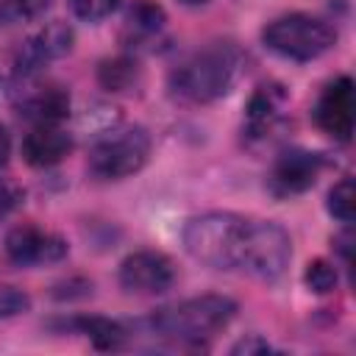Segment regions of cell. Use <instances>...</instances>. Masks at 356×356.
I'll return each mask as SVG.
<instances>
[{
  "mask_svg": "<svg viewBox=\"0 0 356 356\" xmlns=\"http://www.w3.org/2000/svg\"><path fill=\"white\" fill-rule=\"evenodd\" d=\"M245 56L234 42H211L186 56L170 75V89L186 103H211L231 92Z\"/></svg>",
  "mask_w": 356,
  "mask_h": 356,
  "instance_id": "obj_1",
  "label": "cell"
},
{
  "mask_svg": "<svg viewBox=\"0 0 356 356\" xmlns=\"http://www.w3.org/2000/svg\"><path fill=\"white\" fill-rule=\"evenodd\" d=\"M236 314V303L225 295H200L181 303L164 306L147 317L153 337L167 339L178 348H200L206 339L217 337Z\"/></svg>",
  "mask_w": 356,
  "mask_h": 356,
  "instance_id": "obj_2",
  "label": "cell"
},
{
  "mask_svg": "<svg viewBox=\"0 0 356 356\" xmlns=\"http://www.w3.org/2000/svg\"><path fill=\"white\" fill-rule=\"evenodd\" d=\"M248 220L234 211H206L184 225V248L192 259L211 270H239Z\"/></svg>",
  "mask_w": 356,
  "mask_h": 356,
  "instance_id": "obj_3",
  "label": "cell"
},
{
  "mask_svg": "<svg viewBox=\"0 0 356 356\" xmlns=\"http://www.w3.org/2000/svg\"><path fill=\"white\" fill-rule=\"evenodd\" d=\"M261 42L292 61H312L320 58L323 53H328L337 42V31L312 14H286L273 19L264 31H261Z\"/></svg>",
  "mask_w": 356,
  "mask_h": 356,
  "instance_id": "obj_4",
  "label": "cell"
},
{
  "mask_svg": "<svg viewBox=\"0 0 356 356\" xmlns=\"http://www.w3.org/2000/svg\"><path fill=\"white\" fill-rule=\"evenodd\" d=\"M292 259L289 234L273 220H248V234L242 245L239 273L259 281H278Z\"/></svg>",
  "mask_w": 356,
  "mask_h": 356,
  "instance_id": "obj_5",
  "label": "cell"
},
{
  "mask_svg": "<svg viewBox=\"0 0 356 356\" xmlns=\"http://www.w3.org/2000/svg\"><path fill=\"white\" fill-rule=\"evenodd\" d=\"M150 156V136L145 128H117L100 136L89 150V172L103 181H117L139 172Z\"/></svg>",
  "mask_w": 356,
  "mask_h": 356,
  "instance_id": "obj_6",
  "label": "cell"
},
{
  "mask_svg": "<svg viewBox=\"0 0 356 356\" xmlns=\"http://www.w3.org/2000/svg\"><path fill=\"white\" fill-rule=\"evenodd\" d=\"M325 167H328V159L323 153L289 147L273 161V167L267 172V189L275 197L303 195L306 189H312L317 184V178Z\"/></svg>",
  "mask_w": 356,
  "mask_h": 356,
  "instance_id": "obj_7",
  "label": "cell"
},
{
  "mask_svg": "<svg viewBox=\"0 0 356 356\" xmlns=\"http://www.w3.org/2000/svg\"><path fill=\"white\" fill-rule=\"evenodd\" d=\"M172 284L175 267L159 250H136L120 264V286L131 295H161Z\"/></svg>",
  "mask_w": 356,
  "mask_h": 356,
  "instance_id": "obj_8",
  "label": "cell"
},
{
  "mask_svg": "<svg viewBox=\"0 0 356 356\" xmlns=\"http://www.w3.org/2000/svg\"><path fill=\"white\" fill-rule=\"evenodd\" d=\"M75 33L67 22H50L42 31H36L17 53L14 61V75L17 78H33L36 72H42L47 64H53L56 58H64L72 50Z\"/></svg>",
  "mask_w": 356,
  "mask_h": 356,
  "instance_id": "obj_9",
  "label": "cell"
},
{
  "mask_svg": "<svg viewBox=\"0 0 356 356\" xmlns=\"http://www.w3.org/2000/svg\"><path fill=\"white\" fill-rule=\"evenodd\" d=\"M353 108H356L353 81L348 75H339L320 92L314 103V122L323 134L345 145L350 142V134H353Z\"/></svg>",
  "mask_w": 356,
  "mask_h": 356,
  "instance_id": "obj_10",
  "label": "cell"
},
{
  "mask_svg": "<svg viewBox=\"0 0 356 356\" xmlns=\"http://www.w3.org/2000/svg\"><path fill=\"white\" fill-rule=\"evenodd\" d=\"M6 256L22 267L53 264L67 256V242L39 225H17L6 234Z\"/></svg>",
  "mask_w": 356,
  "mask_h": 356,
  "instance_id": "obj_11",
  "label": "cell"
},
{
  "mask_svg": "<svg viewBox=\"0 0 356 356\" xmlns=\"http://www.w3.org/2000/svg\"><path fill=\"white\" fill-rule=\"evenodd\" d=\"M286 92L278 83H261L245 108V134L250 139H267L284 120Z\"/></svg>",
  "mask_w": 356,
  "mask_h": 356,
  "instance_id": "obj_12",
  "label": "cell"
},
{
  "mask_svg": "<svg viewBox=\"0 0 356 356\" xmlns=\"http://www.w3.org/2000/svg\"><path fill=\"white\" fill-rule=\"evenodd\" d=\"M72 150V136L61 125H33L22 139V156L31 167H53Z\"/></svg>",
  "mask_w": 356,
  "mask_h": 356,
  "instance_id": "obj_13",
  "label": "cell"
},
{
  "mask_svg": "<svg viewBox=\"0 0 356 356\" xmlns=\"http://www.w3.org/2000/svg\"><path fill=\"white\" fill-rule=\"evenodd\" d=\"M19 114L31 125H61V120L70 117V95L61 86H44L19 103Z\"/></svg>",
  "mask_w": 356,
  "mask_h": 356,
  "instance_id": "obj_14",
  "label": "cell"
},
{
  "mask_svg": "<svg viewBox=\"0 0 356 356\" xmlns=\"http://www.w3.org/2000/svg\"><path fill=\"white\" fill-rule=\"evenodd\" d=\"M167 14L159 3L153 0H134L131 8L125 11V22H122V39L128 44H142L150 42L153 36H159L164 31Z\"/></svg>",
  "mask_w": 356,
  "mask_h": 356,
  "instance_id": "obj_15",
  "label": "cell"
},
{
  "mask_svg": "<svg viewBox=\"0 0 356 356\" xmlns=\"http://www.w3.org/2000/svg\"><path fill=\"white\" fill-rule=\"evenodd\" d=\"M72 328H78L81 334H86L97 348L103 350H117L125 345L128 339V328L117 320H106V317H78L70 323Z\"/></svg>",
  "mask_w": 356,
  "mask_h": 356,
  "instance_id": "obj_16",
  "label": "cell"
},
{
  "mask_svg": "<svg viewBox=\"0 0 356 356\" xmlns=\"http://www.w3.org/2000/svg\"><path fill=\"white\" fill-rule=\"evenodd\" d=\"M97 81L103 89L108 92H125V89H134L136 81H139V64L134 58H108L100 64L97 70Z\"/></svg>",
  "mask_w": 356,
  "mask_h": 356,
  "instance_id": "obj_17",
  "label": "cell"
},
{
  "mask_svg": "<svg viewBox=\"0 0 356 356\" xmlns=\"http://www.w3.org/2000/svg\"><path fill=\"white\" fill-rule=\"evenodd\" d=\"M53 0H0V25L39 19Z\"/></svg>",
  "mask_w": 356,
  "mask_h": 356,
  "instance_id": "obj_18",
  "label": "cell"
},
{
  "mask_svg": "<svg viewBox=\"0 0 356 356\" xmlns=\"http://www.w3.org/2000/svg\"><path fill=\"white\" fill-rule=\"evenodd\" d=\"M353 200H356V197H353V181H350V178L337 181V184L331 186V192H328V214H331L334 220L350 225V222H353V206H356Z\"/></svg>",
  "mask_w": 356,
  "mask_h": 356,
  "instance_id": "obj_19",
  "label": "cell"
},
{
  "mask_svg": "<svg viewBox=\"0 0 356 356\" xmlns=\"http://www.w3.org/2000/svg\"><path fill=\"white\" fill-rule=\"evenodd\" d=\"M303 281H306V286H309L312 292L325 295V292H331V289L337 286V267H334L331 261H325V259H314V261L306 267Z\"/></svg>",
  "mask_w": 356,
  "mask_h": 356,
  "instance_id": "obj_20",
  "label": "cell"
},
{
  "mask_svg": "<svg viewBox=\"0 0 356 356\" xmlns=\"http://www.w3.org/2000/svg\"><path fill=\"white\" fill-rule=\"evenodd\" d=\"M28 309H31V298H28L19 286H14V284H3V281H0V320L25 314Z\"/></svg>",
  "mask_w": 356,
  "mask_h": 356,
  "instance_id": "obj_21",
  "label": "cell"
},
{
  "mask_svg": "<svg viewBox=\"0 0 356 356\" xmlns=\"http://www.w3.org/2000/svg\"><path fill=\"white\" fill-rule=\"evenodd\" d=\"M72 14L78 19H86V22H97V19H106L117 6L120 0H67Z\"/></svg>",
  "mask_w": 356,
  "mask_h": 356,
  "instance_id": "obj_22",
  "label": "cell"
},
{
  "mask_svg": "<svg viewBox=\"0 0 356 356\" xmlns=\"http://www.w3.org/2000/svg\"><path fill=\"white\" fill-rule=\"evenodd\" d=\"M270 350H273V345L267 339H261V337H248V339H242V342H236L231 348V353H245V356H250V353H270Z\"/></svg>",
  "mask_w": 356,
  "mask_h": 356,
  "instance_id": "obj_23",
  "label": "cell"
},
{
  "mask_svg": "<svg viewBox=\"0 0 356 356\" xmlns=\"http://www.w3.org/2000/svg\"><path fill=\"white\" fill-rule=\"evenodd\" d=\"M17 200H19V189L14 184H8V181H0V214L14 209Z\"/></svg>",
  "mask_w": 356,
  "mask_h": 356,
  "instance_id": "obj_24",
  "label": "cell"
},
{
  "mask_svg": "<svg viewBox=\"0 0 356 356\" xmlns=\"http://www.w3.org/2000/svg\"><path fill=\"white\" fill-rule=\"evenodd\" d=\"M8 156H11V136H8L6 125H0V172L8 164Z\"/></svg>",
  "mask_w": 356,
  "mask_h": 356,
  "instance_id": "obj_25",
  "label": "cell"
},
{
  "mask_svg": "<svg viewBox=\"0 0 356 356\" xmlns=\"http://www.w3.org/2000/svg\"><path fill=\"white\" fill-rule=\"evenodd\" d=\"M181 3H184V6H206L209 0H181Z\"/></svg>",
  "mask_w": 356,
  "mask_h": 356,
  "instance_id": "obj_26",
  "label": "cell"
}]
</instances>
